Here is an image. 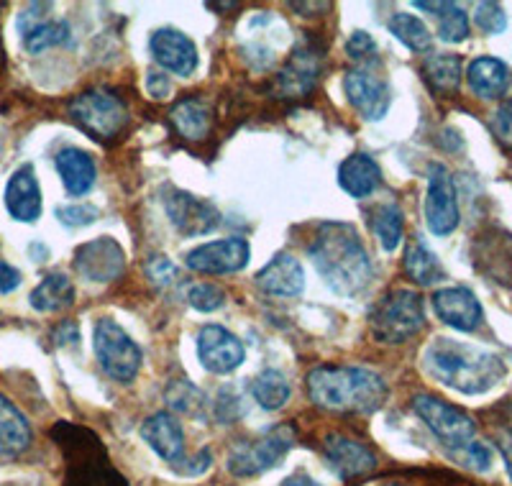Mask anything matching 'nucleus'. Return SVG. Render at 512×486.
<instances>
[{"label": "nucleus", "instance_id": "9d476101", "mask_svg": "<svg viewBox=\"0 0 512 486\" xmlns=\"http://www.w3.org/2000/svg\"><path fill=\"white\" fill-rule=\"evenodd\" d=\"M425 223L433 236H451L459 228V200L451 174L443 164L428 167V192H425Z\"/></svg>", "mask_w": 512, "mask_h": 486}, {"label": "nucleus", "instance_id": "c9c22d12", "mask_svg": "<svg viewBox=\"0 0 512 486\" xmlns=\"http://www.w3.org/2000/svg\"><path fill=\"white\" fill-rule=\"evenodd\" d=\"M438 36L446 44L466 41V36H469V16H466L464 8H459L456 3H448L446 11L441 13V21H438Z\"/></svg>", "mask_w": 512, "mask_h": 486}, {"label": "nucleus", "instance_id": "aec40b11", "mask_svg": "<svg viewBox=\"0 0 512 486\" xmlns=\"http://www.w3.org/2000/svg\"><path fill=\"white\" fill-rule=\"evenodd\" d=\"M320 59H323V54L310 47V44L297 47L295 54L287 59L282 72L277 75L280 98H303V95H308L315 87V80H318Z\"/></svg>", "mask_w": 512, "mask_h": 486}, {"label": "nucleus", "instance_id": "0eeeda50", "mask_svg": "<svg viewBox=\"0 0 512 486\" xmlns=\"http://www.w3.org/2000/svg\"><path fill=\"white\" fill-rule=\"evenodd\" d=\"M70 116L82 131H88L93 139L116 141L128 126V108L123 100L111 90H88V93L77 95L70 103Z\"/></svg>", "mask_w": 512, "mask_h": 486}, {"label": "nucleus", "instance_id": "f8f14e48", "mask_svg": "<svg viewBox=\"0 0 512 486\" xmlns=\"http://www.w3.org/2000/svg\"><path fill=\"white\" fill-rule=\"evenodd\" d=\"M344 90L349 103L364 121H379L387 116L392 103L390 82L367 67H356L344 77Z\"/></svg>", "mask_w": 512, "mask_h": 486}, {"label": "nucleus", "instance_id": "f03ea898", "mask_svg": "<svg viewBox=\"0 0 512 486\" xmlns=\"http://www.w3.org/2000/svg\"><path fill=\"white\" fill-rule=\"evenodd\" d=\"M423 369L443 387L461 394H484L507 377L505 361L479 346L436 338L423 353Z\"/></svg>", "mask_w": 512, "mask_h": 486}, {"label": "nucleus", "instance_id": "6e6552de", "mask_svg": "<svg viewBox=\"0 0 512 486\" xmlns=\"http://www.w3.org/2000/svg\"><path fill=\"white\" fill-rule=\"evenodd\" d=\"M297 433L292 425H277L269 433H264L262 438L254 440V443H239L233 446V451L228 453V471L233 476H256L269 471L272 466L282 461L287 456L292 446H295Z\"/></svg>", "mask_w": 512, "mask_h": 486}, {"label": "nucleus", "instance_id": "cd10ccee", "mask_svg": "<svg viewBox=\"0 0 512 486\" xmlns=\"http://www.w3.org/2000/svg\"><path fill=\"white\" fill-rule=\"evenodd\" d=\"M29 300L31 307L39 310V313H62V310L75 305V284H72V279L62 272L47 274V277L36 284Z\"/></svg>", "mask_w": 512, "mask_h": 486}, {"label": "nucleus", "instance_id": "f3484780", "mask_svg": "<svg viewBox=\"0 0 512 486\" xmlns=\"http://www.w3.org/2000/svg\"><path fill=\"white\" fill-rule=\"evenodd\" d=\"M323 453H326V461L331 463V469L344 481L356 479V476H367L377 469V456L364 443L346 438V435H326Z\"/></svg>", "mask_w": 512, "mask_h": 486}, {"label": "nucleus", "instance_id": "39448f33", "mask_svg": "<svg viewBox=\"0 0 512 486\" xmlns=\"http://www.w3.org/2000/svg\"><path fill=\"white\" fill-rule=\"evenodd\" d=\"M369 328L379 343L397 346L425 328L423 297L413 290H392L369 313Z\"/></svg>", "mask_w": 512, "mask_h": 486}, {"label": "nucleus", "instance_id": "09e8293b", "mask_svg": "<svg viewBox=\"0 0 512 486\" xmlns=\"http://www.w3.org/2000/svg\"><path fill=\"white\" fill-rule=\"evenodd\" d=\"M292 8H295V11H300L305 16V11H315V16H318L320 11H328V8H331V3H292Z\"/></svg>", "mask_w": 512, "mask_h": 486}, {"label": "nucleus", "instance_id": "a18cd8bd", "mask_svg": "<svg viewBox=\"0 0 512 486\" xmlns=\"http://www.w3.org/2000/svg\"><path fill=\"white\" fill-rule=\"evenodd\" d=\"M21 287V272L6 261H0V295H11Z\"/></svg>", "mask_w": 512, "mask_h": 486}, {"label": "nucleus", "instance_id": "5701e85b", "mask_svg": "<svg viewBox=\"0 0 512 486\" xmlns=\"http://www.w3.org/2000/svg\"><path fill=\"white\" fill-rule=\"evenodd\" d=\"M169 123H172L180 139L203 141L208 139L210 128H213V108H210L208 100L190 95V98H182L172 105Z\"/></svg>", "mask_w": 512, "mask_h": 486}, {"label": "nucleus", "instance_id": "4c0bfd02", "mask_svg": "<svg viewBox=\"0 0 512 486\" xmlns=\"http://www.w3.org/2000/svg\"><path fill=\"white\" fill-rule=\"evenodd\" d=\"M144 272H146V279H149V282H152L157 290H164V287H169V284L180 277V272H177L175 264H172V261L162 254L152 256V259L146 261Z\"/></svg>", "mask_w": 512, "mask_h": 486}, {"label": "nucleus", "instance_id": "393cba45", "mask_svg": "<svg viewBox=\"0 0 512 486\" xmlns=\"http://www.w3.org/2000/svg\"><path fill=\"white\" fill-rule=\"evenodd\" d=\"M466 82L477 98L495 100L512 87V70L497 57H477L466 70Z\"/></svg>", "mask_w": 512, "mask_h": 486}, {"label": "nucleus", "instance_id": "de8ad7c7", "mask_svg": "<svg viewBox=\"0 0 512 486\" xmlns=\"http://www.w3.org/2000/svg\"><path fill=\"white\" fill-rule=\"evenodd\" d=\"M495 438H497V448H500L502 456H505L507 474H510V479H512V425H505V428H497Z\"/></svg>", "mask_w": 512, "mask_h": 486}, {"label": "nucleus", "instance_id": "58836bf2", "mask_svg": "<svg viewBox=\"0 0 512 486\" xmlns=\"http://www.w3.org/2000/svg\"><path fill=\"white\" fill-rule=\"evenodd\" d=\"M474 21L489 36L502 34L507 29V16L497 3H479L477 13H474Z\"/></svg>", "mask_w": 512, "mask_h": 486}, {"label": "nucleus", "instance_id": "f704fd0d", "mask_svg": "<svg viewBox=\"0 0 512 486\" xmlns=\"http://www.w3.org/2000/svg\"><path fill=\"white\" fill-rule=\"evenodd\" d=\"M164 400L172 410L185 412V415H195V412L203 410V392H200L195 384H190L187 379H172L164 389Z\"/></svg>", "mask_w": 512, "mask_h": 486}, {"label": "nucleus", "instance_id": "6ab92c4d", "mask_svg": "<svg viewBox=\"0 0 512 486\" xmlns=\"http://www.w3.org/2000/svg\"><path fill=\"white\" fill-rule=\"evenodd\" d=\"M141 438L149 443V448L157 456H162L172 466L185 463V433H182V425L177 423L175 415L154 412V415L146 417L144 425H141Z\"/></svg>", "mask_w": 512, "mask_h": 486}, {"label": "nucleus", "instance_id": "a211bd4d", "mask_svg": "<svg viewBox=\"0 0 512 486\" xmlns=\"http://www.w3.org/2000/svg\"><path fill=\"white\" fill-rule=\"evenodd\" d=\"M433 307H436L438 318L446 325L461 333H472L482 325L484 310L479 305L477 295L466 287H446L433 295Z\"/></svg>", "mask_w": 512, "mask_h": 486}, {"label": "nucleus", "instance_id": "a878e982", "mask_svg": "<svg viewBox=\"0 0 512 486\" xmlns=\"http://www.w3.org/2000/svg\"><path fill=\"white\" fill-rule=\"evenodd\" d=\"M338 185L349 197H369L382 185V169L369 154H351L338 167Z\"/></svg>", "mask_w": 512, "mask_h": 486}, {"label": "nucleus", "instance_id": "c85d7f7f", "mask_svg": "<svg viewBox=\"0 0 512 486\" xmlns=\"http://www.w3.org/2000/svg\"><path fill=\"white\" fill-rule=\"evenodd\" d=\"M402 267H405V274H408L415 284H420V287H431V284L446 279V272H443L438 256L433 254L420 238H413V241L405 246Z\"/></svg>", "mask_w": 512, "mask_h": 486}, {"label": "nucleus", "instance_id": "9b49d317", "mask_svg": "<svg viewBox=\"0 0 512 486\" xmlns=\"http://www.w3.org/2000/svg\"><path fill=\"white\" fill-rule=\"evenodd\" d=\"M251 259V249L249 241L239 236L231 238H221V241H210L198 246V249H192L190 254L185 256V264L190 272L198 274H233L246 269Z\"/></svg>", "mask_w": 512, "mask_h": 486}, {"label": "nucleus", "instance_id": "3c124183", "mask_svg": "<svg viewBox=\"0 0 512 486\" xmlns=\"http://www.w3.org/2000/svg\"><path fill=\"white\" fill-rule=\"evenodd\" d=\"M280 486H320V484H315L308 474H295V476H290V479L282 481Z\"/></svg>", "mask_w": 512, "mask_h": 486}, {"label": "nucleus", "instance_id": "423d86ee", "mask_svg": "<svg viewBox=\"0 0 512 486\" xmlns=\"http://www.w3.org/2000/svg\"><path fill=\"white\" fill-rule=\"evenodd\" d=\"M93 351L100 369L118 384H131L141 371V353L139 343L128 336L126 330L111 318H100L93 330Z\"/></svg>", "mask_w": 512, "mask_h": 486}, {"label": "nucleus", "instance_id": "79ce46f5", "mask_svg": "<svg viewBox=\"0 0 512 486\" xmlns=\"http://www.w3.org/2000/svg\"><path fill=\"white\" fill-rule=\"evenodd\" d=\"M374 52H377V44H374V39L369 36V31H354L351 39L346 41V54H349L351 59H356V62L369 59Z\"/></svg>", "mask_w": 512, "mask_h": 486}, {"label": "nucleus", "instance_id": "49530a36", "mask_svg": "<svg viewBox=\"0 0 512 486\" xmlns=\"http://www.w3.org/2000/svg\"><path fill=\"white\" fill-rule=\"evenodd\" d=\"M146 90H149V95H152V98L164 100V98H169V93H172V85H169V80L164 72H149V77H146Z\"/></svg>", "mask_w": 512, "mask_h": 486}, {"label": "nucleus", "instance_id": "412c9836", "mask_svg": "<svg viewBox=\"0 0 512 486\" xmlns=\"http://www.w3.org/2000/svg\"><path fill=\"white\" fill-rule=\"evenodd\" d=\"M6 210L18 223H34L41 215V187L34 164H24L11 174L6 185Z\"/></svg>", "mask_w": 512, "mask_h": 486}, {"label": "nucleus", "instance_id": "b1692460", "mask_svg": "<svg viewBox=\"0 0 512 486\" xmlns=\"http://www.w3.org/2000/svg\"><path fill=\"white\" fill-rule=\"evenodd\" d=\"M54 164H57V172L62 177V185L67 190V195L82 197L95 187L98 169H95V162L88 151L67 146V149H62L54 157Z\"/></svg>", "mask_w": 512, "mask_h": 486}, {"label": "nucleus", "instance_id": "ddd939ff", "mask_svg": "<svg viewBox=\"0 0 512 486\" xmlns=\"http://www.w3.org/2000/svg\"><path fill=\"white\" fill-rule=\"evenodd\" d=\"M72 267L88 282H116L123 274V269H126V256H123V249L113 238L103 236L82 243L80 249L75 251Z\"/></svg>", "mask_w": 512, "mask_h": 486}, {"label": "nucleus", "instance_id": "2f4dec72", "mask_svg": "<svg viewBox=\"0 0 512 486\" xmlns=\"http://www.w3.org/2000/svg\"><path fill=\"white\" fill-rule=\"evenodd\" d=\"M251 394H254V400L259 402V407L274 412L280 410V407H285L287 400H290V384H287V379L282 377L277 369H264L262 374L251 382Z\"/></svg>", "mask_w": 512, "mask_h": 486}, {"label": "nucleus", "instance_id": "603ef678", "mask_svg": "<svg viewBox=\"0 0 512 486\" xmlns=\"http://www.w3.org/2000/svg\"><path fill=\"white\" fill-rule=\"evenodd\" d=\"M208 8H213V11H233V8H239V3H208Z\"/></svg>", "mask_w": 512, "mask_h": 486}, {"label": "nucleus", "instance_id": "f257e3e1", "mask_svg": "<svg viewBox=\"0 0 512 486\" xmlns=\"http://www.w3.org/2000/svg\"><path fill=\"white\" fill-rule=\"evenodd\" d=\"M308 256L328 287L341 297L359 295L372 279V261L351 223H320Z\"/></svg>", "mask_w": 512, "mask_h": 486}, {"label": "nucleus", "instance_id": "bb28decb", "mask_svg": "<svg viewBox=\"0 0 512 486\" xmlns=\"http://www.w3.org/2000/svg\"><path fill=\"white\" fill-rule=\"evenodd\" d=\"M31 440H34V433L24 412L0 394V453L8 458L21 456L29 451Z\"/></svg>", "mask_w": 512, "mask_h": 486}, {"label": "nucleus", "instance_id": "a19ab883", "mask_svg": "<svg viewBox=\"0 0 512 486\" xmlns=\"http://www.w3.org/2000/svg\"><path fill=\"white\" fill-rule=\"evenodd\" d=\"M489 128L502 146L512 149V100H505L489 118Z\"/></svg>", "mask_w": 512, "mask_h": 486}, {"label": "nucleus", "instance_id": "c756f323", "mask_svg": "<svg viewBox=\"0 0 512 486\" xmlns=\"http://www.w3.org/2000/svg\"><path fill=\"white\" fill-rule=\"evenodd\" d=\"M461 75V59L456 54H431L423 62V77L436 95H451L459 90Z\"/></svg>", "mask_w": 512, "mask_h": 486}, {"label": "nucleus", "instance_id": "8fccbe9b", "mask_svg": "<svg viewBox=\"0 0 512 486\" xmlns=\"http://www.w3.org/2000/svg\"><path fill=\"white\" fill-rule=\"evenodd\" d=\"M415 8H420V11H431V13H436V16H441V13L448 8V3H428V0H415Z\"/></svg>", "mask_w": 512, "mask_h": 486}, {"label": "nucleus", "instance_id": "473e14b6", "mask_svg": "<svg viewBox=\"0 0 512 486\" xmlns=\"http://www.w3.org/2000/svg\"><path fill=\"white\" fill-rule=\"evenodd\" d=\"M387 29H390V34H395L397 41H402L413 52H428L433 44V36L428 31V26L420 18L410 16V13H395L390 18Z\"/></svg>", "mask_w": 512, "mask_h": 486}, {"label": "nucleus", "instance_id": "20e7f679", "mask_svg": "<svg viewBox=\"0 0 512 486\" xmlns=\"http://www.w3.org/2000/svg\"><path fill=\"white\" fill-rule=\"evenodd\" d=\"M49 435L64 456V486H131L93 430L62 420Z\"/></svg>", "mask_w": 512, "mask_h": 486}, {"label": "nucleus", "instance_id": "37998d69", "mask_svg": "<svg viewBox=\"0 0 512 486\" xmlns=\"http://www.w3.org/2000/svg\"><path fill=\"white\" fill-rule=\"evenodd\" d=\"M464 461L474 471H489V466H492V448L487 443H474L472 440L469 446H464Z\"/></svg>", "mask_w": 512, "mask_h": 486}, {"label": "nucleus", "instance_id": "1a4fd4ad", "mask_svg": "<svg viewBox=\"0 0 512 486\" xmlns=\"http://www.w3.org/2000/svg\"><path fill=\"white\" fill-rule=\"evenodd\" d=\"M413 410L423 420L425 428L448 448L469 446L474 433H477L474 420L461 407L448 405L446 400H438L433 394H415Z\"/></svg>", "mask_w": 512, "mask_h": 486}, {"label": "nucleus", "instance_id": "4468645a", "mask_svg": "<svg viewBox=\"0 0 512 486\" xmlns=\"http://www.w3.org/2000/svg\"><path fill=\"white\" fill-rule=\"evenodd\" d=\"M164 208H167V215L177 233L187 238L205 236L221 223V213H218L216 205L210 200H203V197L190 195V192L172 190L169 197H164Z\"/></svg>", "mask_w": 512, "mask_h": 486}, {"label": "nucleus", "instance_id": "2eb2a0df", "mask_svg": "<svg viewBox=\"0 0 512 486\" xmlns=\"http://www.w3.org/2000/svg\"><path fill=\"white\" fill-rule=\"evenodd\" d=\"M198 359L210 374H231L244 364V343L223 325H203L198 333Z\"/></svg>", "mask_w": 512, "mask_h": 486}, {"label": "nucleus", "instance_id": "dca6fc26", "mask_svg": "<svg viewBox=\"0 0 512 486\" xmlns=\"http://www.w3.org/2000/svg\"><path fill=\"white\" fill-rule=\"evenodd\" d=\"M149 49H152L154 62L172 75L190 77L198 70V47L180 29H169V26L157 29L149 39Z\"/></svg>", "mask_w": 512, "mask_h": 486}, {"label": "nucleus", "instance_id": "ea45409f", "mask_svg": "<svg viewBox=\"0 0 512 486\" xmlns=\"http://www.w3.org/2000/svg\"><path fill=\"white\" fill-rule=\"evenodd\" d=\"M57 218L62 226L67 228H82L90 226L95 218H98V210L93 205H82V203H70V205H59Z\"/></svg>", "mask_w": 512, "mask_h": 486}, {"label": "nucleus", "instance_id": "7ed1b4c3", "mask_svg": "<svg viewBox=\"0 0 512 486\" xmlns=\"http://www.w3.org/2000/svg\"><path fill=\"white\" fill-rule=\"evenodd\" d=\"M310 402L331 412H354L369 415L377 412L387 400V382L377 371L364 366H315L308 374Z\"/></svg>", "mask_w": 512, "mask_h": 486}, {"label": "nucleus", "instance_id": "e433bc0d", "mask_svg": "<svg viewBox=\"0 0 512 486\" xmlns=\"http://www.w3.org/2000/svg\"><path fill=\"white\" fill-rule=\"evenodd\" d=\"M187 302L198 313H216V310L226 305V292L218 284H192L190 290H187Z\"/></svg>", "mask_w": 512, "mask_h": 486}, {"label": "nucleus", "instance_id": "7c9ffc66", "mask_svg": "<svg viewBox=\"0 0 512 486\" xmlns=\"http://www.w3.org/2000/svg\"><path fill=\"white\" fill-rule=\"evenodd\" d=\"M369 226H372L374 236H377L379 246L384 251H395L402 243V231H405V215L402 208L395 203L377 205L369 215Z\"/></svg>", "mask_w": 512, "mask_h": 486}, {"label": "nucleus", "instance_id": "c03bdc74", "mask_svg": "<svg viewBox=\"0 0 512 486\" xmlns=\"http://www.w3.org/2000/svg\"><path fill=\"white\" fill-rule=\"evenodd\" d=\"M49 8H52L49 3H34V6L26 8V11L18 16V31L26 36L31 29H36V26L44 24V21H47V18H44V13H47Z\"/></svg>", "mask_w": 512, "mask_h": 486}, {"label": "nucleus", "instance_id": "72a5a7b5", "mask_svg": "<svg viewBox=\"0 0 512 486\" xmlns=\"http://www.w3.org/2000/svg\"><path fill=\"white\" fill-rule=\"evenodd\" d=\"M64 41H70V24L67 21H44L24 36V47L29 54H41L59 47Z\"/></svg>", "mask_w": 512, "mask_h": 486}, {"label": "nucleus", "instance_id": "4be33fe9", "mask_svg": "<svg viewBox=\"0 0 512 486\" xmlns=\"http://www.w3.org/2000/svg\"><path fill=\"white\" fill-rule=\"evenodd\" d=\"M256 287L272 297H297L305 290L303 264L292 254H277L254 277Z\"/></svg>", "mask_w": 512, "mask_h": 486}]
</instances>
